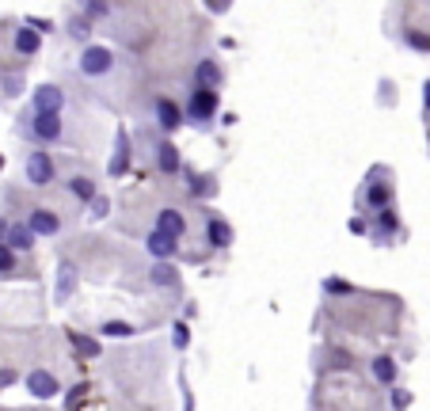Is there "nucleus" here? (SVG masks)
Masks as SVG:
<instances>
[{
  "label": "nucleus",
  "mask_w": 430,
  "mask_h": 411,
  "mask_svg": "<svg viewBox=\"0 0 430 411\" xmlns=\"http://www.w3.org/2000/svg\"><path fill=\"white\" fill-rule=\"evenodd\" d=\"M156 118H160V126H164V129H179V122H183V110L175 107L172 99H156Z\"/></svg>",
  "instance_id": "nucleus-12"
},
{
  "label": "nucleus",
  "mask_w": 430,
  "mask_h": 411,
  "mask_svg": "<svg viewBox=\"0 0 430 411\" xmlns=\"http://www.w3.org/2000/svg\"><path fill=\"white\" fill-rule=\"evenodd\" d=\"M145 248H148L153 259H167V255H175V248H179V236H172V232H164V229H153L148 240H145Z\"/></svg>",
  "instance_id": "nucleus-5"
},
{
  "label": "nucleus",
  "mask_w": 430,
  "mask_h": 411,
  "mask_svg": "<svg viewBox=\"0 0 430 411\" xmlns=\"http://www.w3.org/2000/svg\"><path fill=\"white\" fill-rule=\"evenodd\" d=\"M324 289H328V293H350V286H347V282H335V278H328V282H324Z\"/></svg>",
  "instance_id": "nucleus-29"
},
{
  "label": "nucleus",
  "mask_w": 430,
  "mask_h": 411,
  "mask_svg": "<svg viewBox=\"0 0 430 411\" xmlns=\"http://www.w3.org/2000/svg\"><path fill=\"white\" fill-rule=\"evenodd\" d=\"M61 88H53V84H42V88H34V99H31V110H61Z\"/></svg>",
  "instance_id": "nucleus-7"
},
{
  "label": "nucleus",
  "mask_w": 430,
  "mask_h": 411,
  "mask_svg": "<svg viewBox=\"0 0 430 411\" xmlns=\"http://www.w3.org/2000/svg\"><path fill=\"white\" fill-rule=\"evenodd\" d=\"M423 103H426V110H430V84L423 88Z\"/></svg>",
  "instance_id": "nucleus-34"
},
{
  "label": "nucleus",
  "mask_w": 430,
  "mask_h": 411,
  "mask_svg": "<svg viewBox=\"0 0 430 411\" xmlns=\"http://www.w3.org/2000/svg\"><path fill=\"white\" fill-rule=\"evenodd\" d=\"M27 229H31L34 236H58V232H61V221L53 217L50 210H31V217H27Z\"/></svg>",
  "instance_id": "nucleus-6"
},
{
  "label": "nucleus",
  "mask_w": 430,
  "mask_h": 411,
  "mask_svg": "<svg viewBox=\"0 0 430 411\" xmlns=\"http://www.w3.org/2000/svg\"><path fill=\"white\" fill-rule=\"evenodd\" d=\"M175 347H186V324H175Z\"/></svg>",
  "instance_id": "nucleus-31"
},
{
  "label": "nucleus",
  "mask_w": 430,
  "mask_h": 411,
  "mask_svg": "<svg viewBox=\"0 0 430 411\" xmlns=\"http://www.w3.org/2000/svg\"><path fill=\"white\" fill-rule=\"evenodd\" d=\"M69 186H72V194H77V198H91V194H96V183H91V179H84V175H77V179H69Z\"/></svg>",
  "instance_id": "nucleus-22"
},
{
  "label": "nucleus",
  "mask_w": 430,
  "mask_h": 411,
  "mask_svg": "<svg viewBox=\"0 0 430 411\" xmlns=\"http://www.w3.org/2000/svg\"><path fill=\"white\" fill-rule=\"evenodd\" d=\"M39 50H42V34L34 31V27H20V31H15V53H23V58H34Z\"/></svg>",
  "instance_id": "nucleus-9"
},
{
  "label": "nucleus",
  "mask_w": 430,
  "mask_h": 411,
  "mask_svg": "<svg viewBox=\"0 0 430 411\" xmlns=\"http://www.w3.org/2000/svg\"><path fill=\"white\" fill-rule=\"evenodd\" d=\"M103 335H110V339H126V335H134V328H129V324L110 320V324H103Z\"/></svg>",
  "instance_id": "nucleus-23"
},
{
  "label": "nucleus",
  "mask_w": 430,
  "mask_h": 411,
  "mask_svg": "<svg viewBox=\"0 0 430 411\" xmlns=\"http://www.w3.org/2000/svg\"><path fill=\"white\" fill-rule=\"evenodd\" d=\"M20 91H23V80L20 77H8L4 80V96H20Z\"/></svg>",
  "instance_id": "nucleus-26"
},
{
  "label": "nucleus",
  "mask_w": 430,
  "mask_h": 411,
  "mask_svg": "<svg viewBox=\"0 0 430 411\" xmlns=\"http://www.w3.org/2000/svg\"><path fill=\"white\" fill-rule=\"evenodd\" d=\"M4 244L8 248H12V251H27V248H34V232L31 229H27V225H8L4 229Z\"/></svg>",
  "instance_id": "nucleus-11"
},
{
  "label": "nucleus",
  "mask_w": 430,
  "mask_h": 411,
  "mask_svg": "<svg viewBox=\"0 0 430 411\" xmlns=\"http://www.w3.org/2000/svg\"><path fill=\"white\" fill-rule=\"evenodd\" d=\"M194 80H198L202 88H217V84H221V69H217V61H213V58L198 61V69H194Z\"/></svg>",
  "instance_id": "nucleus-14"
},
{
  "label": "nucleus",
  "mask_w": 430,
  "mask_h": 411,
  "mask_svg": "<svg viewBox=\"0 0 430 411\" xmlns=\"http://www.w3.org/2000/svg\"><path fill=\"white\" fill-rule=\"evenodd\" d=\"M8 270H15V255L8 244H0V274H8Z\"/></svg>",
  "instance_id": "nucleus-24"
},
{
  "label": "nucleus",
  "mask_w": 430,
  "mask_h": 411,
  "mask_svg": "<svg viewBox=\"0 0 430 411\" xmlns=\"http://www.w3.org/2000/svg\"><path fill=\"white\" fill-rule=\"evenodd\" d=\"M118 153H115V160H110V175H122L126 167H129V137L126 134H118Z\"/></svg>",
  "instance_id": "nucleus-16"
},
{
  "label": "nucleus",
  "mask_w": 430,
  "mask_h": 411,
  "mask_svg": "<svg viewBox=\"0 0 430 411\" xmlns=\"http://www.w3.org/2000/svg\"><path fill=\"white\" fill-rule=\"evenodd\" d=\"M12 381H15V373H12V369H0V388H8Z\"/></svg>",
  "instance_id": "nucleus-33"
},
{
  "label": "nucleus",
  "mask_w": 430,
  "mask_h": 411,
  "mask_svg": "<svg viewBox=\"0 0 430 411\" xmlns=\"http://www.w3.org/2000/svg\"><path fill=\"white\" fill-rule=\"evenodd\" d=\"M156 229L172 232V236H183V232H186V221H183L175 210H160V217H156Z\"/></svg>",
  "instance_id": "nucleus-15"
},
{
  "label": "nucleus",
  "mask_w": 430,
  "mask_h": 411,
  "mask_svg": "<svg viewBox=\"0 0 430 411\" xmlns=\"http://www.w3.org/2000/svg\"><path fill=\"white\" fill-rule=\"evenodd\" d=\"M31 137L39 141H58L61 137V110H31Z\"/></svg>",
  "instance_id": "nucleus-1"
},
{
  "label": "nucleus",
  "mask_w": 430,
  "mask_h": 411,
  "mask_svg": "<svg viewBox=\"0 0 430 411\" xmlns=\"http://www.w3.org/2000/svg\"><path fill=\"white\" fill-rule=\"evenodd\" d=\"M373 377H377L381 385H392V381H396V362L392 358H373Z\"/></svg>",
  "instance_id": "nucleus-17"
},
{
  "label": "nucleus",
  "mask_w": 430,
  "mask_h": 411,
  "mask_svg": "<svg viewBox=\"0 0 430 411\" xmlns=\"http://www.w3.org/2000/svg\"><path fill=\"white\" fill-rule=\"evenodd\" d=\"M27 388H31L39 400L58 396V381H53V373H46V369H31V377H27Z\"/></svg>",
  "instance_id": "nucleus-8"
},
{
  "label": "nucleus",
  "mask_w": 430,
  "mask_h": 411,
  "mask_svg": "<svg viewBox=\"0 0 430 411\" xmlns=\"http://www.w3.org/2000/svg\"><path fill=\"white\" fill-rule=\"evenodd\" d=\"M392 202V191H388V186H369V191H366V206H369V210H381V206H388Z\"/></svg>",
  "instance_id": "nucleus-19"
},
{
  "label": "nucleus",
  "mask_w": 430,
  "mask_h": 411,
  "mask_svg": "<svg viewBox=\"0 0 430 411\" xmlns=\"http://www.w3.org/2000/svg\"><path fill=\"white\" fill-rule=\"evenodd\" d=\"M69 31H72V39H88V20H72Z\"/></svg>",
  "instance_id": "nucleus-25"
},
{
  "label": "nucleus",
  "mask_w": 430,
  "mask_h": 411,
  "mask_svg": "<svg viewBox=\"0 0 430 411\" xmlns=\"http://www.w3.org/2000/svg\"><path fill=\"white\" fill-rule=\"evenodd\" d=\"M186 115L194 118V122H210L213 115H217V88H194L191 103H186Z\"/></svg>",
  "instance_id": "nucleus-2"
},
{
  "label": "nucleus",
  "mask_w": 430,
  "mask_h": 411,
  "mask_svg": "<svg viewBox=\"0 0 430 411\" xmlns=\"http://www.w3.org/2000/svg\"><path fill=\"white\" fill-rule=\"evenodd\" d=\"M407 404H411V396H407L404 388H400V392H392V407H407Z\"/></svg>",
  "instance_id": "nucleus-30"
},
{
  "label": "nucleus",
  "mask_w": 430,
  "mask_h": 411,
  "mask_svg": "<svg viewBox=\"0 0 430 411\" xmlns=\"http://www.w3.org/2000/svg\"><path fill=\"white\" fill-rule=\"evenodd\" d=\"M205 236H210L213 248H229V244H232V229H229V221L210 217V229H205Z\"/></svg>",
  "instance_id": "nucleus-13"
},
{
  "label": "nucleus",
  "mask_w": 430,
  "mask_h": 411,
  "mask_svg": "<svg viewBox=\"0 0 430 411\" xmlns=\"http://www.w3.org/2000/svg\"><path fill=\"white\" fill-rule=\"evenodd\" d=\"M91 213H96V217H103V213H107V198H103V194H91Z\"/></svg>",
  "instance_id": "nucleus-27"
},
{
  "label": "nucleus",
  "mask_w": 430,
  "mask_h": 411,
  "mask_svg": "<svg viewBox=\"0 0 430 411\" xmlns=\"http://www.w3.org/2000/svg\"><path fill=\"white\" fill-rule=\"evenodd\" d=\"M110 65H115V58H110L107 46H88V50L80 53V72L84 77H103Z\"/></svg>",
  "instance_id": "nucleus-3"
},
{
  "label": "nucleus",
  "mask_w": 430,
  "mask_h": 411,
  "mask_svg": "<svg viewBox=\"0 0 430 411\" xmlns=\"http://www.w3.org/2000/svg\"><path fill=\"white\" fill-rule=\"evenodd\" d=\"M148 278H153V286H175V282H179L175 267H167V263H156V267H153V274H148Z\"/></svg>",
  "instance_id": "nucleus-18"
},
{
  "label": "nucleus",
  "mask_w": 430,
  "mask_h": 411,
  "mask_svg": "<svg viewBox=\"0 0 430 411\" xmlns=\"http://www.w3.org/2000/svg\"><path fill=\"white\" fill-rule=\"evenodd\" d=\"M27 179H31L34 186H46L53 179V160L42 153V148H34V153L27 156Z\"/></svg>",
  "instance_id": "nucleus-4"
},
{
  "label": "nucleus",
  "mask_w": 430,
  "mask_h": 411,
  "mask_svg": "<svg viewBox=\"0 0 430 411\" xmlns=\"http://www.w3.org/2000/svg\"><path fill=\"white\" fill-rule=\"evenodd\" d=\"M156 167H160L164 175H175V172H179V148H175L172 141H160V145H156Z\"/></svg>",
  "instance_id": "nucleus-10"
},
{
  "label": "nucleus",
  "mask_w": 430,
  "mask_h": 411,
  "mask_svg": "<svg viewBox=\"0 0 430 411\" xmlns=\"http://www.w3.org/2000/svg\"><path fill=\"white\" fill-rule=\"evenodd\" d=\"M411 46H419V50H430V39H423V34H407Z\"/></svg>",
  "instance_id": "nucleus-32"
},
{
  "label": "nucleus",
  "mask_w": 430,
  "mask_h": 411,
  "mask_svg": "<svg viewBox=\"0 0 430 411\" xmlns=\"http://www.w3.org/2000/svg\"><path fill=\"white\" fill-rule=\"evenodd\" d=\"M377 225H381V236H392V232L400 229V221H396V213H392L388 206H381V217H377Z\"/></svg>",
  "instance_id": "nucleus-21"
},
{
  "label": "nucleus",
  "mask_w": 430,
  "mask_h": 411,
  "mask_svg": "<svg viewBox=\"0 0 430 411\" xmlns=\"http://www.w3.org/2000/svg\"><path fill=\"white\" fill-rule=\"evenodd\" d=\"M72 343H77V347L84 350V354H99V347L91 339H84V335H72Z\"/></svg>",
  "instance_id": "nucleus-28"
},
{
  "label": "nucleus",
  "mask_w": 430,
  "mask_h": 411,
  "mask_svg": "<svg viewBox=\"0 0 430 411\" xmlns=\"http://www.w3.org/2000/svg\"><path fill=\"white\" fill-rule=\"evenodd\" d=\"M72 289H77V274H72V267L65 263L61 267V278H58V297H69Z\"/></svg>",
  "instance_id": "nucleus-20"
}]
</instances>
